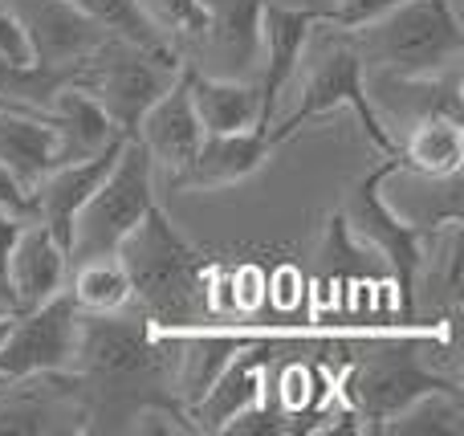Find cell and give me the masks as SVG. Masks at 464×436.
Wrapping results in <instances>:
<instances>
[{
    "mask_svg": "<svg viewBox=\"0 0 464 436\" xmlns=\"http://www.w3.org/2000/svg\"><path fill=\"white\" fill-rule=\"evenodd\" d=\"M13 310H0V347H5V339H8V331H13Z\"/></svg>",
    "mask_w": 464,
    "mask_h": 436,
    "instance_id": "1f68e13d",
    "label": "cell"
},
{
    "mask_svg": "<svg viewBox=\"0 0 464 436\" xmlns=\"http://www.w3.org/2000/svg\"><path fill=\"white\" fill-rule=\"evenodd\" d=\"M188 94L200 114L204 135H228V131L261 127V90L253 78H212V73L188 70ZM265 131V127H261Z\"/></svg>",
    "mask_w": 464,
    "mask_h": 436,
    "instance_id": "44dd1931",
    "label": "cell"
},
{
    "mask_svg": "<svg viewBox=\"0 0 464 436\" xmlns=\"http://www.w3.org/2000/svg\"><path fill=\"white\" fill-rule=\"evenodd\" d=\"M130 282V306L160 331L217 323V266L168 220L160 204L114 249Z\"/></svg>",
    "mask_w": 464,
    "mask_h": 436,
    "instance_id": "7a4b0ae2",
    "label": "cell"
},
{
    "mask_svg": "<svg viewBox=\"0 0 464 436\" xmlns=\"http://www.w3.org/2000/svg\"><path fill=\"white\" fill-rule=\"evenodd\" d=\"M0 163L29 188L53 168V131L45 114L0 111Z\"/></svg>",
    "mask_w": 464,
    "mask_h": 436,
    "instance_id": "7402d4cb",
    "label": "cell"
},
{
    "mask_svg": "<svg viewBox=\"0 0 464 436\" xmlns=\"http://www.w3.org/2000/svg\"><path fill=\"white\" fill-rule=\"evenodd\" d=\"M78 302L70 290L53 294L49 302L33 310H21L13 318L5 347H0V375L5 380H29V375L70 372L78 351Z\"/></svg>",
    "mask_w": 464,
    "mask_h": 436,
    "instance_id": "ba28073f",
    "label": "cell"
},
{
    "mask_svg": "<svg viewBox=\"0 0 464 436\" xmlns=\"http://www.w3.org/2000/svg\"><path fill=\"white\" fill-rule=\"evenodd\" d=\"M171 334L151 326L135 306L78 318L73 388L82 432H130L147 404H179L171 392Z\"/></svg>",
    "mask_w": 464,
    "mask_h": 436,
    "instance_id": "6da1fadb",
    "label": "cell"
},
{
    "mask_svg": "<svg viewBox=\"0 0 464 436\" xmlns=\"http://www.w3.org/2000/svg\"><path fill=\"white\" fill-rule=\"evenodd\" d=\"M0 5L21 24L33 62L62 73L65 82H70L73 65H78L98 41L111 37L102 24H94L86 13H78L70 0H0Z\"/></svg>",
    "mask_w": 464,
    "mask_h": 436,
    "instance_id": "8fae6325",
    "label": "cell"
},
{
    "mask_svg": "<svg viewBox=\"0 0 464 436\" xmlns=\"http://www.w3.org/2000/svg\"><path fill=\"white\" fill-rule=\"evenodd\" d=\"M127 139V135H122ZM122 139L106 151L90 155V160H78V163H57L49 168L45 176L33 184V208H37V220L57 237V241L70 249V225H73V212L86 204V196L102 184V176L111 171L114 155H119Z\"/></svg>",
    "mask_w": 464,
    "mask_h": 436,
    "instance_id": "ac0fdd59",
    "label": "cell"
},
{
    "mask_svg": "<svg viewBox=\"0 0 464 436\" xmlns=\"http://www.w3.org/2000/svg\"><path fill=\"white\" fill-rule=\"evenodd\" d=\"M0 111H24V106H16V102H8L5 94H0Z\"/></svg>",
    "mask_w": 464,
    "mask_h": 436,
    "instance_id": "d6a6232c",
    "label": "cell"
},
{
    "mask_svg": "<svg viewBox=\"0 0 464 436\" xmlns=\"http://www.w3.org/2000/svg\"><path fill=\"white\" fill-rule=\"evenodd\" d=\"M139 5H143L147 21L163 33V41L184 62V53L204 33V0H139Z\"/></svg>",
    "mask_w": 464,
    "mask_h": 436,
    "instance_id": "83f0119b",
    "label": "cell"
},
{
    "mask_svg": "<svg viewBox=\"0 0 464 436\" xmlns=\"http://www.w3.org/2000/svg\"><path fill=\"white\" fill-rule=\"evenodd\" d=\"M5 383H8V380H5V375H0V388H5Z\"/></svg>",
    "mask_w": 464,
    "mask_h": 436,
    "instance_id": "e575fe53",
    "label": "cell"
},
{
    "mask_svg": "<svg viewBox=\"0 0 464 436\" xmlns=\"http://www.w3.org/2000/svg\"><path fill=\"white\" fill-rule=\"evenodd\" d=\"M135 139L147 147V155H151L155 176H160V171L163 176H176L196 155V147H200V139H204V127L192 106V94H188L184 70H179V78L143 111V119L135 122Z\"/></svg>",
    "mask_w": 464,
    "mask_h": 436,
    "instance_id": "9a60e30c",
    "label": "cell"
},
{
    "mask_svg": "<svg viewBox=\"0 0 464 436\" xmlns=\"http://www.w3.org/2000/svg\"><path fill=\"white\" fill-rule=\"evenodd\" d=\"M383 204L411 228H436L444 220H464L460 200V171L457 176H424L408 163H395L383 176Z\"/></svg>",
    "mask_w": 464,
    "mask_h": 436,
    "instance_id": "d6986e66",
    "label": "cell"
},
{
    "mask_svg": "<svg viewBox=\"0 0 464 436\" xmlns=\"http://www.w3.org/2000/svg\"><path fill=\"white\" fill-rule=\"evenodd\" d=\"M0 212L16 220H37V208H33V188L21 184L13 171L0 163Z\"/></svg>",
    "mask_w": 464,
    "mask_h": 436,
    "instance_id": "f546056e",
    "label": "cell"
},
{
    "mask_svg": "<svg viewBox=\"0 0 464 436\" xmlns=\"http://www.w3.org/2000/svg\"><path fill=\"white\" fill-rule=\"evenodd\" d=\"M269 0H204V33L184 53L188 70L253 78L261 70V13Z\"/></svg>",
    "mask_w": 464,
    "mask_h": 436,
    "instance_id": "9c48e42d",
    "label": "cell"
},
{
    "mask_svg": "<svg viewBox=\"0 0 464 436\" xmlns=\"http://www.w3.org/2000/svg\"><path fill=\"white\" fill-rule=\"evenodd\" d=\"M49 131H53V168L57 163H78L90 155L106 151L122 139V131L106 119V111L90 94L73 86H62L45 111Z\"/></svg>",
    "mask_w": 464,
    "mask_h": 436,
    "instance_id": "ffe728a7",
    "label": "cell"
},
{
    "mask_svg": "<svg viewBox=\"0 0 464 436\" xmlns=\"http://www.w3.org/2000/svg\"><path fill=\"white\" fill-rule=\"evenodd\" d=\"M24 220L8 217V212H0V310H13V286H8V253H13V241H16V228H21Z\"/></svg>",
    "mask_w": 464,
    "mask_h": 436,
    "instance_id": "4dcf8cb0",
    "label": "cell"
},
{
    "mask_svg": "<svg viewBox=\"0 0 464 436\" xmlns=\"http://www.w3.org/2000/svg\"><path fill=\"white\" fill-rule=\"evenodd\" d=\"M322 16V8L302 5V0H269L261 13V70H256V90H261V127L269 131L277 119L281 94L289 90L302 62L310 24Z\"/></svg>",
    "mask_w": 464,
    "mask_h": 436,
    "instance_id": "7c38bea8",
    "label": "cell"
},
{
    "mask_svg": "<svg viewBox=\"0 0 464 436\" xmlns=\"http://www.w3.org/2000/svg\"><path fill=\"white\" fill-rule=\"evenodd\" d=\"M245 343L248 334H237L228 326H192V331L171 334V392L184 412L212 388V380Z\"/></svg>",
    "mask_w": 464,
    "mask_h": 436,
    "instance_id": "e0dca14e",
    "label": "cell"
},
{
    "mask_svg": "<svg viewBox=\"0 0 464 436\" xmlns=\"http://www.w3.org/2000/svg\"><path fill=\"white\" fill-rule=\"evenodd\" d=\"M362 86H367V102L375 111L379 127L392 135V143H400L403 131L416 127L420 119H432V114L460 119V65H449L440 73L362 70Z\"/></svg>",
    "mask_w": 464,
    "mask_h": 436,
    "instance_id": "30bf717a",
    "label": "cell"
},
{
    "mask_svg": "<svg viewBox=\"0 0 464 436\" xmlns=\"http://www.w3.org/2000/svg\"><path fill=\"white\" fill-rule=\"evenodd\" d=\"M70 5L78 8V13H86L94 24H102L111 37H127V41H139V45L176 53V49L163 41V33L147 21V13H143L139 0H70Z\"/></svg>",
    "mask_w": 464,
    "mask_h": 436,
    "instance_id": "4316f807",
    "label": "cell"
},
{
    "mask_svg": "<svg viewBox=\"0 0 464 436\" xmlns=\"http://www.w3.org/2000/svg\"><path fill=\"white\" fill-rule=\"evenodd\" d=\"M277 139L269 131H228V135H204L196 155L168 176L171 192H188V188H228L248 179L253 171H261L269 163V155L277 151Z\"/></svg>",
    "mask_w": 464,
    "mask_h": 436,
    "instance_id": "5bb4252c",
    "label": "cell"
},
{
    "mask_svg": "<svg viewBox=\"0 0 464 436\" xmlns=\"http://www.w3.org/2000/svg\"><path fill=\"white\" fill-rule=\"evenodd\" d=\"M294 86H297L294 111L269 127V135L277 139V143H285V139L297 135L305 122L322 119L326 111H334V106L346 102L354 114H359V122H362L371 143H375L383 155H395L392 135L379 127L375 111H371V102H367L362 62H359V49H354V41H351V29L318 16V21L310 24V37H305L302 62H297V73H294V82H289V90Z\"/></svg>",
    "mask_w": 464,
    "mask_h": 436,
    "instance_id": "3957f363",
    "label": "cell"
},
{
    "mask_svg": "<svg viewBox=\"0 0 464 436\" xmlns=\"http://www.w3.org/2000/svg\"><path fill=\"white\" fill-rule=\"evenodd\" d=\"M65 290H70V298L78 302V310H86V315H102V310L130 306L127 269H122V261L114 257V253H106V257L73 261Z\"/></svg>",
    "mask_w": 464,
    "mask_h": 436,
    "instance_id": "cb8c5ba5",
    "label": "cell"
},
{
    "mask_svg": "<svg viewBox=\"0 0 464 436\" xmlns=\"http://www.w3.org/2000/svg\"><path fill=\"white\" fill-rule=\"evenodd\" d=\"M179 70H184V62L168 49L139 45L127 37H102L73 65L65 86L90 94L122 135H135V122L179 78Z\"/></svg>",
    "mask_w": 464,
    "mask_h": 436,
    "instance_id": "5b68a950",
    "label": "cell"
},
{
    "mask_svg": "<svg viewBox=\"0 0 464 436\" xmlns=\"http://www.w3.org/2000/svg\"><path fill=\"white\" fill-rule=\"evenodd\" d=\"M62 86H65L62 73L37 65L33 57L0 53V94H5L8 102L24 106V111H33V114H45L49 102H53V94Z\"/></svg>",
    "mask_w": 464,
    "mask_h": 436,
    "instance_id": "484cf974",
    "label": "cell"
},
{
    "mask_svg": "<svg viewBox=\"0 0 464 436\" xmlns=\"http://www.w3.org/2000/svg\"><path fill=\"white\" fill-rule=\"evenodd\" d=\"M305 5H314V8H322V13H326V5H330V0H305Z\"/></svg>",
    "mask_w": 464,
    "mask_h": 436,
    "instance_id": "836d02e7",
    "label": "cell"
},
{
    "mask_svg": "<svg viewBox=\"0 0 464 436\" xmlns=\"http://www.w3.org/2000/svg\"><path fill=\"white\" fill-rule=\"evenodd\" d=\"M400 160L411 171H424V176H457L464 163V131L460 119L452 114H432V119H420L416 127H408L395 143Z\"/></svg>",
    "mask_w": 464,
    "mask_h": 436,
    "instance_id": "603a6c76",
    "label": "cell"
},
{
    "mask_svg": "<svg viewBox=\"0 0 464 436\" xmlns=\"http://www.w3.org/2000/svg\"><path fill=\"white\" fill-rule=\"evenodd\" d=\"M65 282H70V249L41 220H24L8 253V286H13L16 315L62 294Z\"/></svg>",
    "mask_w": 464,
    "mask_h": 436,
    "instance_id": "2e32d148",
    "label": "cell"
},
{
    "mask_svg": "<svg viewBox=\"0 0 464 436\" xmlns=\"http://www.w3.org/2000/svg\"><path fill=\"white\" fill-rule=\"evenodd\" d=\"M155 204V163L135 135L122 139L111 171L86 196L70 225V266L86 257H106L122 245V237L147 217Z\"/></svg>",
    "mask_w": 464,
    "mask_h": 436,
    "instance_id": "8992f818",
    "label": "cell"
},
{
    "mask_svg": "<svg viewBox=\"0 0 464 436\" xmlns=\"http://www.w3.org/2000/svg\"><path fill=\"white\" fill-rule=\"evenodd\" d=\"M351 41L362 70L379 73H440L464 57L457 0H403L375 21L354 24Z\"/></svg>",
    "mask_w": 464,
    "mask_h": 436,
    "instance_id": "277c9868",
    "label": "cell"
},
{
    "mask_svg": "<svg viewBox=\"0 0 464 436\" xmlns=\"http://www.w3.org/2000/svg\"><path fill=\"white\" fill-rule=\"evenodd\" d=\"M277 339H248L212 380V388L188 408L192 432H225L228 421H237L248 404H256L265 396V372L277 359Z\"/></svg>",
    "mask_w": 464,
    "mask_h": 436,
    "instance_id": "4fadbf2b",
    "label": "cell"
},
{
    "mask_svg": "<svg viewBox=\"0 0 464 436\" xmlns=\"http://www.w3.org/2000/svg\"><path fill=\"white\" fill-rule=\"evenodd\" d=\"M395 5H403V0H330L322 16L343 24V29H354V24H367V21H375V16H383L387 8H395Z\"/></svg>",
    "mask_w": 464,
    "mask_h": 436,
    "instance_id": "f1b7e54d",
    "label": "cell"
},
{
    "mask_svg": "<svg viewBox=\"0 0 464 436\" xmlns=\"http://www.w3.org/2000/svg\"><path fill=\"white\" fill-rule=\"evenodd\" d=\"M400 163V155H383L375 171L351 184L343 204V225L346 233L359 241V249H375L387 261V269L395 274V294H400V323H411V277L420 266V245H424V228H411L395 217L383 204V176Z\"/></svg>",
    "mask_w": 464,
    "mask_h": 436,
    "instance_id": "52a82bcc",
    "label": "cell"
},
{
    "mask_svg": "<svg viewBox=\"0 0 464 436\" xmlns=\"http://www.w3.org/2000/svg\"><path fill=\"white\" fill-rule=\"evenodd\" d=\"M464 421V400L460 392H428V396L411 400L400 416L383 424L379 432H403V436H457Z\"/></svg>",
    "mask_w": 464,
    "mask_h": 436,
    "instance_id": "d4e9b609",
    "label": "cell"
}]
</instances>
